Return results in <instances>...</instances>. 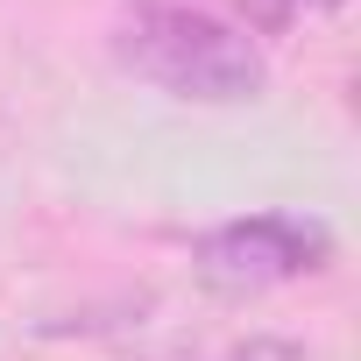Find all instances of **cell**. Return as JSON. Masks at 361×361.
Masks as SVG:
<instances>
[{"mask_svg":"<svg viewBox=\"0 0 361 361\" xmlns=\"http://www.w3.org/2000/svg\"><path fill=\"white\" fill-rule=\"evenodd\" d=\"M114 57L142 85H156L170 99H199V106H241V99H262V85H269V64H262L255 36L206 15V8H142V15H128L121 36H114Z\"/></svg>","mask_w":361,"mask_h":361,"instance_id":"6da1fadb","label":"cell"},{"mask_svg":"<svg viewBox=\"0 0 361 361\" xmlns=\"http://www.w3.org/2000/svg\"><path fill=\"white\" fill-rule=\"evenodd\" d=\"M199 276L227 298H248V290H276V283H298V276H319L333 262V234L326 220H305V213H248V220H227L199 241Z\"/></svg>","mask_w":361,"mask_h":361,"instance_id":"7a4b0ae2","label":"cell"},{"mask_svg":"<svg viewBox=\"0 0 361 361\" xmlns=\"http://www.w3.org/2000/svg\"><path fill=\"white\" fill-rule=\"evenodd\" d=\"M163 361H305V347H290V340H241L227 354H163Z\"/></svg>","mask_w":361,"mask_h":361,"instance_id":"3957f363","label":"cell"},{"mask_svg":"<svg viewBox=\"0 0 361 361\" xmlns=\"http://www.w3.org/2000/svg\"><path fill=\"white\" fill-rule=\"evenodd\" d=\"M142 8H192V0H142Z\"/></svg>","mask_w":361,"mask_h":361,"instance_id":"277c9868","label":"cell"}]
</instances>
